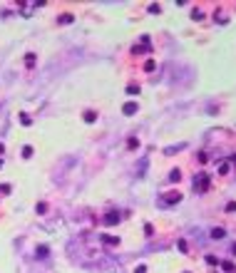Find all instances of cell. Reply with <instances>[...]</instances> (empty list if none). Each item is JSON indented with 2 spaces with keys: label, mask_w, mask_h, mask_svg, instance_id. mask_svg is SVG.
I'll return each instance as SVG.
<instances>
[{
  "label": "cell",
  "mask_w": 236,
  "mask_h": 273,
  "mask_svg": "<svg viewBox=\"0 0 236 273\" xmlns=\"http://www.w3.org/2000/svg\"><path fill=\"white\" fill-rule=\"evenodd\" d=\"M105 224H107V226H115V224H119V214H117V211H109V214L105 216Z\"/></svg>",
  "instance_id": "1"
},
{
  "label": "cell",
  "mask_w": 236,
  "mask_h": 273,
  "mask_svg": "<svg viewBox=\"0 0 236 273\" xmlns=\"http://www.w3.org/2000/svg\"><path fill=\"white\" fill-rule=\"evenodd\" d=\"M122 112H124V114H134V112H139V104L137 102H127L124 107H122Z\"/></svg>",
  "instance_id": "2"
},
{
  "label": "cell",
  "mask_w": 236,
  "mask_h": 273,
  "mask_svg": "<svg viewBox=\"0 0 236 273\" xmlns=\"http://www.w3.org/2000/svg\"><path fill=\"white\" fill-rule=\"evenodd\" d=\"M179 199H181V194H177V191H169V194L164 196V201H167V204H177Z\"/></svg>",
  "instance_id": "3"
},
{
  "label": "cell",
  "mask_w": 236,
  "mask_h": 273,
  "mask_svg": "<svg viewBox=\"0 0 236 273\" xmlns=\"http://www.w3.org/2000/svg\"><path fill=\"white\" fill-rule=\"evenodd\" d=\"M102 241H105V244H109V246L119 244V238H117V236H102Z\"/></svg>",
  "instance_id": "4"
},
{
  "label": "cell",
  "mask_w": 236,
  "mask_h": 273,
  "mask_svg": "<svg viewBox=\"0 0 236 273\" xmlns=\"http://www.w3.org/2000/svg\"><path fill=\"white\" fill-rule=\"evenodd\" d=\"M224 234H226L224 228H214V231H211V238H224Z\"/></svg>",
  "instance_id": "5"
},
{
  "label": "cell",
  "mask_w": 236,
  "mask_h": 273,
  "mask_svg": "<svg viewBox=\"0 0 236 273\" xmlns=\"http://www.w3.org/2000/svg\"><path fill=\"white\" fill-rule=\"evenodd\" d=\"M179 179H181V171H179V169H174L171 174H169V181H179Z\"/></svg>",
  "instance_id": "6"
},
{
  "label": "cell",
  "mask_w": 236,
  "mask_h": 273,
  "mask_svg": "<svg viewBox=\"0 0 236 273\" xmlns=\"http://www.w3.org/2000/svg\"><path fill=\"white\" fill-rule=\"evenodd\" d=\"M127 147H129V149H137V147H139V139H137V137H132V139L127 141Z\"/></svg>",
  "instance_id": "7"
},
{
  "label": "cell",
  "mask_w": 236,
  "mask_h": 273,
  "mask_svg": "<svg viewBox=\"0 0 236 273\" xmlns=\"http://www.w3.org/2000/svg\"><path fill=\"white\" fill-rule=\"evenodd\" d=\"M144 70H147V72H152V70H157V62H154V60H147V65H144Z\"/></svg>",
  "instance_id": "8"
},
{
  "label": "cell",
  "mask_w": 236,
  "mask_h": 273,
  "mask_svg": "<svg viewBox=\"0 0 236 273\" xmlns=\"http://www.w3.org/2000/svg\"><path fill=\"white\" fill-rule=\"evenodd\" d=\"M95 119H97L95 112H85V122H95Z\"/></svg>",
  "instance_id": "9"
},
{
  "label": "cell",
  "mask_w": 236,
  "mask_h": 273,
  "mask_svg": "<svg viewBox=\"0 0 236 273\" xmlns=\"http://www.w3.org/2000/svg\"><path fill=\"white\" fill-rule=\"evenodd\" d=\"M72 20H75V17H72V15H70V13H65V15H62V17H60V23H72Z\"/></svg>",
  "instance_id": "10"
},
{
  "label": "cell",
  "mask_w": 236,
  "mask_h": 273,
  "mask_svg": "<svg viewBox=\"0 0 236 273\" xmlns=\"http://www.w3.org/2000/svg\"><path fill=\"white\" fill-rule=\"evenodd\" d=\"M127 92H129V95H139V87H137V85H129Z\"/></svg>",
  "instance_id": "11"
},
{
  "label": "cell",
  "mask_w": 236,
  "mask_h": 273,
  "mask_svg": "<svg viewBox=\"0 0 236 273\" xmlns=\"http://www.w3.org/2000/svg\"><path fill=\"white\" fill-rule=\"evenodd\" d=\"M37 256L45 258V256H47V246H40V248H37Z\"/></svg>",
  "instance_id": "12"
},
{
  "label": "cell",
  "mask_w": 236,
  "mask_h": 273,
  "mask_svg": "<svg viewBox=\"0 0 236 273\" xmlns=\"http://www.w3.org/2000/svg\"><path fill=\"white\" fill-rule=\"evenodd\" d=\"M206 263H209V266H216L219 258H216V256H206Z\"/></svg>",
  "instance_id": "13"
},
{
  "label": "cell",
  "mask_w": 236,
  "mask_h": 273,
  "mask_svg": "<svg viewBox=\"0 0 236 273\" xmlns=\"http://www.w3.org/2000/svg\"><path fill=\"white\" fill-rule=\"evenodd\" d=\"M23 157H25V159L33 157V147H25V149H23Z\"/></svg>",
  "instance_id": "14"
},
{
  "label": "cell",
  "mask_w": 236,
  "mask_h": 273,
  "mask_svg": "<svg viewBox=\"0 0 236 273\" xmlns=\"http://www.w3.org/2000/svg\"><path fill=\"white\" fill-rule=\"evenodd\" d=\"M177 248L181 251V253H187V241H179V244H177Z\"/></svg>",
  "instance_id": "15"
},
{
  "label": "cell",
  "mask_w": 236,
  "mask_h": 273,
  "mask_svg": "<svg viewBox=\"0 0 236 273\" xmlns=\"http://www.w3.org/2000/svg\"><path fill=\"white\" fill-rule=\"evenodd\" d=\"M25 62H27V65H30V67H33V65H35V55H33V52H30V55H27V57H25Z\"/></svg>",
  "instance_id": "16"
},
{
  "label": "cell",
  "mask_w": 236,
  "mask_h": 273,
  "mask_svg": "<svg viewBox=\"0 0 236 273\" xmlns=\"http://www.w3.org/2000/svg\"><path fill=\"white\" fill-rule=\"evenodd\" d=\"M226 211H229V214H234V211H236V201H231V204H226Z\"/></svg>",
  "instance_id": "17"
},
{
  "label": "cell",
  "mask_w": 236,
  "mask_h": 273,
  "mask_svg": "<svg viewBox=\"0 0 236 273\" xmlns=\"http://www.w3.org/2000/svg\"><path fill=\"white\" fill-rule=\"evenodd\" d=\"M47 211V204H37V214H45Z\"/></svg>",
  "instance_id": "18"
},
{
  "label": "cell",
  "mask_w": 236,
  "mask_h": 273,
  "mask_svg": "<svg viewBox=\"0 0 236 273\" xmlns=\"http://www.w3.org/2000/svg\"><path fill=\"white\" fill-rule=\"evenodd\" d=\"M0 194H10V184H3V186H0Z\"/></svg>",
  "instance_id": "19"
},
{
  "label": "cell",
  "mask_w": 236,
  "mask_h": 273,
  "mask_svg": "<svg viewBox=\"0 0 236 273\" xmlns=\"http://www.w3.org/2000/svg\"><path fill=\"white\" fill-rule=\"evenodd\" d=\"M134 273H147V266H137V268H134Z\"/></svg>",
  "instance_id": "20"
},
{
  "label": "cell",
  "mask_w": 236,
  "mask_h": 273,
  "mask_svg": "<svg viewBox=\"0 0 236 273\" xmlns=\"http://www.w3.org/2000/svg\"><path fill=\"white\" fill-rule=\"evenodd\" d=\"M3 151H5V147H3V144H0V154H3Z\"/></svg>",
  "instance_id": "21"
},
{
  "label": "cell",
  "mask_w": 236,
  "mask_h": 273,
  "mask_svg": "<svg viewBox=\"0 0 236 273\" xmlns=\"http://www.w3.org/2000/svg\"><path fill=\"white\" fill-rule=\"evenodd\" d=\"M0 169H3V159H0Z\"/></svg>",
  "instance_id": "22"
},
{
  "label": "cell",
  "mask_w": 236,
  "mask_h": 273,
  "mask_svg": "<svg viewBox=\"0 0 236 273\" xmlns=\"http://www.w3.org/2000/svg\"><path fill=\"white\" fill-rule=\"evenodd\" d=\"M234 253H236V246H234Z\"/></svg>",
  "instance_id": "23"
}]
</instances>
